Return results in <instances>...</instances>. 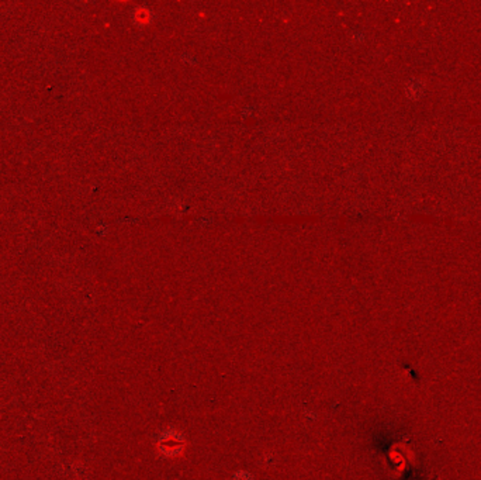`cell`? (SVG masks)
<instances>
[{"mask_svg":"<svg viewBox=\"0 0 481 480\" xmlns=\"http://www.w3.org/2000/svg\"><path fill=\"white\" fill-rule=\"evenodd\" d=\"M427 93V83L424 82L422 79L418 77H412L408 82L405 83V94L407 97L411 100H419L422 99Z\"/></svg>","mask_w":481,"mask_h":480,"instance_id":"cell-1","label":"cell"},{"mask_svg":"<svg viewBox=\"0 0 481 480\" xmlns=\"http://www.w3.org/2000/svg\"><path fill=\"white\" fill-rule=\"evenodd\" d=\"M153 18H155L153 11L148 6H139L132 11V22L137 26H147V24L153 22Z\"/></svg>","mask_w":481,"mask_h":480,"instance_id":"cell-2","label":"cell"},{"mask_svg":"<svg viewBox=\"0 0 481 480\" xmlns=\"http://www.w3.org/2000/svg\"><path fill=\"white\" fill-rule=\"evenodd\" d=\"M182 59H183V61L189 62L190 65H194V64H197L196 58H194L193 55H190V54H183V55H182Z\"/></svg>","mask_w":481,"mask_h":480,"instance_id":"cell-3","label":"cell"},{"mask_svg":"<svg viewBox=\"0 0 481 480\" xmlns=\"http://www.w3.org/2000/svg\"><path fill=\"white\" fill-rule=\"evenodd\" d=\"M353 38H355L356 41H359V43H360V41L365 39V34L360 33V31H356V33L353 34Z\"/></svg>","mask_w":481,"mask_h":480,"instance_id":"cell-4","label":"cell"}]
</instances>
